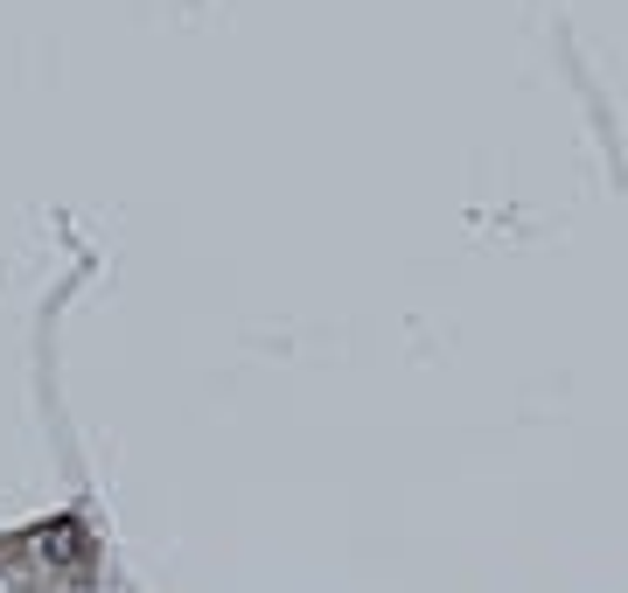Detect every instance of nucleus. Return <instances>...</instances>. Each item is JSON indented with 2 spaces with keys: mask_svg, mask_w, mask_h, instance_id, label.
<instances>
[{
  "mask_svg": "<svg viewBox=\"0 0 628 593\" xmlns=\"http://www.w3.org/2000/svg\"><path fill=\"white\" fill-rule=\"evenodd\" d=\"M85 552H91L85 524H49V531H42V559H49V565H77Z\"/></svg>",
  "mask_w": 628,
  "mask_h": 593,
  "instance_id": "nucleus-1",
  "label": "nucleus"
}]
</instances>
